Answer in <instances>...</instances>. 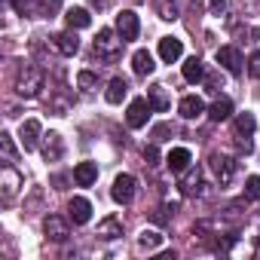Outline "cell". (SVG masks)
Instances as JSON below:
<instances>
[{
  "label": "cell",
  "instance_id": "cell-14",
  "mask_svg": "<svg viewBox=\"0 0 260 260\" xmlns=\"http://www.w3.org/2000/svg\"><path fill=\"white\" fill-rule=\"evenodd\" d=\"M68 211H71V220L74 223H89V217H92V205L83 196H74L71 205H68Z\"/></svg>",
  "mask_w": 260,
  "mask_h": 260
},
{
  "label": "cell",
  "instance_id": "cell-2",
  "mask_svg": "<svg viewBox=\"0 0 260 260\" xmlns=\"http://www.w3.org/2000/svg\"><path fill=\"white\" fill-rule=\"evenodd\" d=\"M43 83H46V74L37 64H22L19 74H16V92L22 98H37L40 89H43Z\"/></svg>",
  "mask_w": 260,
  "mask_h": 260
},
{
  "label": "cell",
  "instance_id": "cell-19",
  "mask_svg": "<svg viewBox=\"0 0 260 260\" xmlns=\"http://www.w3.org/2000/svg\"><path fill=\"white\" fill-rule=\"evenodd\" d=\"M132 68H135V74H138V77H147V74H153L156 61H153V55H150L147 49H138V52L132 55Z\"/></svg>",
  "mask_w": 260,
  "mask_h": 260
},
{
  "label": "cell",
  "instance_id": "cell-16",
  "mask_svg": "<svg viewBox=\"0 0 260 260\" xmlns=\"http://www.w3.org/2000/svg\"><path fill=\"white\" fill-rule=\"evenodd\" d=\"M147 98H150V104H153V110H159V113H166L169 107H172V95H169V89L166 86H150V92H147Z\"/></svg>",
  "mask_w": 260,
  "mask_h": 260
},
{
  "label": "cell",
  "instance_id": "cell-4",
  "mask_svg": "<svg viewBox=\"0 0 260 260\" xmlns=\"http://www.w3.org/2000/svg\"><path fill=\"white\" fill-rule=\"evenodd\" d=\"M150 110H153V104H150V98H135L132 104H128V113H125V122L132 125V128H141V125H147V119H150Z\"/></svg>",
  "mask_w": 260,
  "mask_h": 260
},
{
  "label": "cell",
  "instance_id": "cell-33",
  "mask_svg": "<svg viewBox=\"0 0 260 260\" xmlns=\"http://www.w3.org/2000/svg\"><path fill=\"white\" fill-rule=\"evenodd\" d=\"M144 159H147V166H156V162H159V150H156V144L144 147Z\"/></svg>",
  "mask_w": 260,
  "mask_h": 260
},
{
  "label": "cell",
  "instance_id": "cell-17",
  "mask_svg": "<svg viewBox=\"0 0 260 260\" xmlns=\"http://www.w3.org/2000/svg\"><path fill=\"white\" fill-rule=\"evenodd\" d=\"M166 166H169L175 175H181L184 169H190V150H187V147H175V150L166 156Z\"/></svg>",
  "mask_w": 260,
  "mask_h": 260
},
{
  "label": "cell",
  "instance_id": "cell-10",
  "mask_svg": "<svg viewBox=\"0 0 260 260\" xmlns=\"http://www.w3.org/2000/svg\"><path fill=\"white\" fill-rule=\"evenodd\" d=\"M205 184H202V172H199V166H190V169H184L181 172V190L187 193V196H202L205 190H202Z\"/></svg>",
  "mask_w": 260,
  "mask_h": 260
},
{
  "label": "cell",
  "instance_id": "cell-9",
  "mask_svg": "<svg viewBox=\"0 0 260 260\" xmlns=\"http://www.w3.org/2000/svg\"><path fill=\"white\" fill-rule=\"evenodd\" d=\"M211 172H214V178L220 181V187H226V184L233 181V175H236V162H233L230 156L214 153V156H211Z\"/></svg>",
  "mask_w": 260,
  "mask_h": 260
},
{
  "label": "cell",
  "instance_id": "cell-21",
  "mask_svg": "<svg viewBox=\"0 0 260 260\" xmlns=\"http://www.w3.org/2000/svg\"><path fill=\"white\" fill-rule=\"evenodd\" d=\"M55 46H58V52H61V55H68V58L80 52V40H77V34H71V31L55 34Z\"/></svg>",
  "mask_w": 260,
  "mask_h": 260
},
{
  "label": "cell",
  "instance_id": "cell-32",
  "mask_svg": "<svg viewBox=\"0 0 260 260\" xmlns=\"http://www.w3.org/2000/svg\"><path fill=\"white\" fill-rule=\"evenodd\" d=\"M208 10H211L214 16H226V10H230V0H208Z\"/></svg>",
  "mask_w": 260,
  "mask_h": 260
},
{
  "label": "cell",
  "instance_id": "cell-28",
  "mask_svg": "<svg viewBox=\"0 0 260 260\" xmlns=\"http://www.w3.org/2000/svg\"><path fill=\"white\" fill-rule=\"evenodd\" d=\"M159 245H162V236H159L156 230H144V233L138 236V248H147V251H150V248H159Z\"/></svg>",
  "mask_w": 260,
  "mask_h": 260
},
{
  "label": "cell",
  "instance_id": "cell-5",
  "mask_svg": "<svg viewBox=\"0 0 260 260\" xmlns=\"http://www.w3.org/2000/svg\"><path fill=\"white\" fill-rule=\"evenodd\" d=\"M214 58H217V64H220L223 71H230L233 77H239V74H242V64H245V61H242V55H239V49H236V46H220Z\"/></svg>",
  "mask_w": 260,
  "mask_h": 260
},
{
  "label": "cell",
  "instance_id": "cell-35",
  "mask_svg": "<svg viewBox=\"0 0 260 260\" xmlns=\"http://www.w3.org/2000/svg\"><path fill=\"white\" fill-rule=\"evenodd\" d=\"M92 4H95V7H107V4H110V0H92Z\"/></svg>",
  "mask_w": 260,
  "mask_h": 260
},
{
  "label": "cell",
  "instance_id": "cell-23",
  "mask_svg": "<svg viewBox=\"0 0 260 260\" xmlns=\"http://www.w3.org/2000/svg\"><path fill=\"white\" fill-rule=\"evenodd\" d=\"M104 95H107V101H110V104H119V101L128 95V83H125L122 77H116V80H110V83H107V92H104Z\"/></svg>",
  "mask_w": 260,
  "mask_h": 260
},
{
  "label": "cell",
  "instance_id": "cell-29",
  "mask_svg": "<svg viewBox=\"0 0 260 260\" xmlns=\"http://www.w3.org/2000/svg\"><path fill=\"white\" fill-rule=\"evenodd\" d=\"M10 4H13V10L19 16H34L37 7H40V0H10Z\"/></svg>",
  "mask_w": 260,
  "mask_h": 260
},
{
  "label": "cell",
  "instance_id": "cell-24",
  "mask_svg": "<svg viewBox=\"0 0 260 260\" xmlns=\"http://www.w3.org/2000/svg\"><path fill=\"white\" fill-rule=\"evenodd\" d=\"M98 236H101V239H107V242H113V239H119V236H122V223H119L116 217H104V220L98 223Z\"/></svg>",
  "mask_w": 260,
  "mask_h": 260
},
{
  "label": "cell",
  "instance_id": "cell-1",
  "mask_svg": "<svg viewBox=\"0 0 260 260\" xmlns=\"http://www.w3.org/2000/svg\"><path fill=\"white\" fill-rule=\"evenodd\" d=\"M122 46H125V40H122L119 31H113V28H101L98 37H95V55H98L101 61H107V64H113V61L122 58Z\"/></svg>",
  "mask_w": 260,
  "mask_h": 260
},
{
  "label": "cell",
  "instance_id": "cell-34",
  "mask_svg": "<svg viewBox=\"0 0 260 260\" xmlns=\"http://www.w3.org/2000/svg\"><path fill=\"white\" fill-rule=\"evenodd\" d=\"M248 74L260 80V52H254V55H251V61H248Z\"/></svg>",
  "mask_w": 260,
  "mask_h": 260
},
{
  "label": "cell",
  "instance_id": "cell-22",
  "mask_svg": "<svg viewBox=\"0 0 260 260\" xmlns=\"http://www.w3.org/2000/svg\"><path fill=\"white\" fill-rule=\"evenodd\" d=\"M208 116H211L214 122L230 119V116H233V101H230V98H223V95H220V98H214V104L208 107Z\"/></svg>",
  "mask_w": 260,
  "mask_h": 260
},
{
  "label": "cell",
  "instance_id": "cell-18",
  "mask_svg": "<svg viewBox=\"0 0 260 260\" xmlns=\"http://www.w3.org/2000/svg\"><path fill=\"white\" fill-rule=\"evenodd\" d=\"M74 181H77L80 187H92V184L98 181V166H95V162H80V166L74 169Z\"/></svg>",
  "mask_w": 260,
  "mask_h": 260
},
{
  "label": "cell",
  "instance_id": "cell-13",
  "mask_svg": "<svg viewBox=\"0 0 260 260\" xmlns=\"http://www.w3.org/2000/svg\"><path fill=\"white\" fill-rule=\"evenodd\" d=\"M181 55H184V43H181L178 37H162V40H159V58H162V61L172 64V61H178Z\"/></svg>",
  "mask_w": 260,
  "mask_h": 260
},
{
  "label": "cell",
  "instance_id": "cell-27",
  "mask_svg": "<svg viewBox=\"0 0 260 260\" xmlns=\"http://www.w3.org/2000/svg\"><path fill=\"white\" fill-rule=\"evenodd\" d=\"M0 150H4V162H7V166H13V162L19 159V150H16V144H13V135H10V132L0 135Z\"/></svg>",
  "mask_w": 260,
  "mask_h": 260
},
{
  "label": "cell",
  "instance_id": "cell-30",
  "mask_svg": "<svg viewBox=\"0 0 260 260\" xmlns=\"http://www.w3.org/2000/svg\"><path fill=\"white\" fill-rule=\"evenodd\" d=\"M77 83H80V89H83V92H95V89H98V80H95V74H92V71H80Z\"/></svg>",
  "mask_w": 260,
  "mask_h": 260
},
{
  "label": "cell",
  "instance_id": "cell-7",
  "mask_svg": "<svg viewBox=\"0 0 260 260\" xmlns=\"http://www.w3.org/2000/svg\"><path fill=\"white\" fill-rule=\"evenodd\" d=\"M116 31H119V37H122V40H135V37H138V31H141L138 16H135L132 10H122V13L116 16Z\"/></svg>",
  "mask_w": 260,
  "mask_h": 260
},
{
  "label": "cell",
  "instance_id": "cell-15",
  "mask_svg": "<svg viewBox=\"0 0 260 260\" xmlns=\"http://www.w3.org/2000/svg\"><path fill=\"white\" fill-rule=\"evenodd\" d=\"M202 113H205V101H202L199 95L181 98V116H184V119H199Z\"/></svg>",
  "mask_w": 260,
  "mask_h": 260
},
{
  "label": "cell",
  "instance_id": "cell-25",
  "mask_svg": "<svg viewBox=\"0 0 260 260\" xmlns=\"http://www.w3.org/2000/svg\"><path fill=\"white\" fill-rule=\"evenodd\" d=\"M202 77H205L202 61H199L196 55H193V58H187V61H184V80H187V83H199Z\"/></svg>",
  "mask_w": 260,
  "mask_h": 260
},
{
  "label": "cell",
  "instance_id": "cell-12",
  "mask_svg": "<svg viewBox=\"0 0 260 260\" xmlns=\"http://www.w3.org/2000/svg\"><path fill=\"white\" fill-rule=\"evenodd\" d=\"M61 153H64V141H61V135H58V132L43 135V156H46V162H58Z\"/></svg>",
  "mask_w": 260,
  "mask_h": 260
},
{
  "label": "cell",
  "instance_id": "cell-3",
  "mask_svg": "<svg viewBox=\"0 0 260 260\" xmlns=\"http://www.w3.org/2000/svg\"><path fill=\"white\" fill-rule=\"evenodd\" d=\"M254 128H257V119H254L251 113H239V116L233 119V135H236V144H239L245 153H251V135H254Z\"/></svg>",
  "mask_w": 260,
  "mask_h": 260
},
{
  "label": "cell",
  "instance_id": "cell-11",
  "mask_svg": "<svg viewBox=\"0 0 260 260\" xmlns=\"http://www.w3.org/2000/svg\"><path fill=\"white\" fill-rule=\"evenodd\" d=\"M19 141H22V150H25V153L40 144V122H37V119H25V122H22Z\"/></svg>",
  "mask_w": 260,
  "mask_h": 260
},
{
  "label": "cell",
  "instance_id": "cell-26",
  "mask_svg": "<svg viewBox=\"0 0 260 260\" xmlns=\"http://www.w3.org/2000/svg\"><path fill=\"white\" fill-rule=\"evenodd\" d=\"M64 19H68V25H71V28H89V25H92V16H89L86 10H80V7L68 10V13H64Z\"/></svg>",
  "mask_w": 260,
  "mask_h": 260
},
{
  "label": "cell",
  "instance_id": "cell-31",
  "mask_svg": "<svg viewBox=\"0 0 260 260\" xmlns=\"http://www.w3.org/2000/svg\"><path fill=\"white\" fill-rule=\"evenodd\" d=\"M245 199H251V202L260 199V178H257V175H251V178L245 181Z\"/></svg>",
  "mask_w": 260,
  "mask_h": 260
},
{
  "label": "cell",
  "instance_id": "cell-20",
  "mask_svg": "<svg viewBox=\"0 0 260 260\" xmlns=\"http://www.w3.org/2000/svg\"><path fill=\"white\" fill-rule=\"evenodd\" d=\"M19 184H22L19 172H16L13 166H7V169H4V178H0V187H4V199H13L16 190H19Z\"/></svg>",
  "mask_w": 260,
  "mask_h": 260
},
{
  "label": "cell",
  "instance_id": "cell-8",
  "mask_svg": "<svg viewBox=\"0 0 260 260\" xmlns=\"http://www.w3.org/2000/svg\"><path fill=\"white\" fill-rule=\"evenodd\" d=\"M113 199L119 202V205H128V202H132L135 199V178L132 175H119L116 181H113Z\"/></svg>",
  "mask_w": 260,
  "mask_h": 260
},
{
  "label": "cell",
  "instance_id": "cell-6",
  "mask_svg": "<svg viewBox=\"0 0 260 260\" xmlns=\"http://www.w3.org/2000/svg\"><path fill=\"white\" fill-rule=\"evenodd\" d=\"M43 233H46V239H52V242H68L71 226H68V220H64V217L49 214V217L43 220Z\"/></svg>",
  "mask_w": 260,
  "mask_h": 260
}]
</instances>
